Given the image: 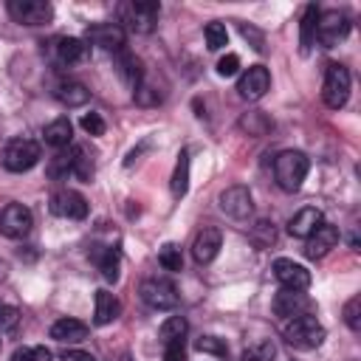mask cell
I'll return each mask as SVG.
<instances>
[{"instance_id":"ac0fdd59","label":"cell","mask_w":361,"mask_h":361,"mask_svg":"<svg viewBox=\"0 0 361 361\" xmlns=\"http://www.w3.org/2000/svg\"><path fill=\"white\" fill-rule=\"evenodd\" d=\"M322 223H324L322 212H319L316 206H305V209H299V212L288 220V234H290V237H299V240H307Z\"/></svg>"},{"instance_id":"f6af8a7d","label":"cell","mask_w":361,"mask_h":361,"mask_svg":"<svg viewBox=\"0 0 361 361\" xmlns=\"http://www.w3.org/2000/svg\"><path fill=\"white\" fill-rule=\"evenodd\" d=\"M0 347H3V341H0Z\"/></svg>"},{"instance_id":"836d02e7","label":"cell","mask_w":361,"mask_h":361,"mask_svg":"<svg viewBox=\"0 0 361 361\" xmlns=\"http://www.w3.org/2000/svg\"><path fill=\"white\" fill-rule=\"evenodd\" d=\"M11 361H51V350L42 344H25L14 350Z\"/></svg>"},{"instance_id":"5b68a950","label":"cell","mask_w":361,"mask_h":361,"mask_svg":"<svg viewBox=\"0 0 361 361\" xmlns=\"http://www.w3.org/2000/svg\"><path fill=\"white\" fill-rule=\"evenodd\" d=\"M39 164V144L31 138H11L3 149V166L8 172H28Z\"/></svg>"},{"instance_id":"f1b7e54d","label":"cell","mask_w":361,"mask_h":361,"mask_svg":"<svg viewBox=\"0 0 361 361\" xmlns=\"http://www.w3.org/2000/svg\"><path fill=\"white\" fill-rule=\"evenodd\" d=\"M186 330H189V324H186L183 316H169V319L158 327V336H161V341L166 344V341H178V338H183Z\"/></svg>"},{"instance_id":"4316f807","label":"cell","mask_w":361,"mask_h":361,"mask_svg":"<svg viewBox=\"0 0 361 361\" xmlns=\"http://www.w3.org/2000/svg\"><path fill=\"white\" fill-rule=\"evenodd\" d=\"M319 6H307L305 14H302V23H299V42H302V54L310 51V45L316 42V23H319Z\"/></svg>"},{"instance_id":"2e32d148","label":"cell","mask_w":361,"mask_h":361,"mask_svg":"<svg viewBox=\"0 0 361 361\" xmlns=\"http://www.w3.org/2000/svg\"><path fill=\"white\" fill-rule=\"evenodd\" d=\"M338 245V228L333 223H322L307 240H305V257L307 259H322Z\"/></svg>"},{"instance_id":"ffe728a7","label":"cell","mask_w":361,"mask_h":361,"mask_svg":"<svg viewBox=\"0 0 361 361\" xmlns=\"http://www.w3.org/2000/svg\"><path fill=\"white\" fill-rule=\"evenodd\" d=\"M118 313H121V302L110 290H96V296H93V324L104 327V324L116 322Z\"/></svg>"},{"instance_id":"7c38bea8","label":"cell","mask_w":361,"mask_h":361,"mask_svg":"<svg viewBox=\"0 0 361 361\" xmlns=\"http://www.w3.org/2000/svg\"><path fill=\"white\" fill-rule=\"evenodd\" d=\"M51 212L56 217H65V220H85L87 217V200H85V195H79L73 189H56L51 195Z\"/></svg>"},{"instance_id":"ee69618b","label":"cell","mask_w":361,"mask_h":361,"mask_svg":"<svg viewBox=\"0 0 361 361\" xmlns=\"http://www.w3.org/2000/svg\"><path fill=\"white\" fill-rule=\"evenodd\" d=\"M240 34H243L245 39L251 37V39H254V48H257V51H262V34H259V31H254L251 25H240Z\"/></svg>"},{"instance_id":"8fae6325","label":"cell","mask_w":361,"mask_h":361,"mask_svg":"<svg viewBox=\"0 0 361 361\" xmlns=\"http://www.w3.org/2000/svg\"><path fill=\"white\" fill-rule=\"evenodd\" d=\"M217 203H220V212L228 214L231 220H245L254 212V197H251V192L245 186H228V189H223L220 197H217Z\"/></svg>"},{"instance_id":"277c9868","label":"cell","mask_w":361,"mask_h":361,"mask_svg":"<svg viewBox=\"0 0 361 361\" xmlns=\"http://www.w3.org/2000/svg\"><path fill=\"white\" fill-rule=\"evenodd\" d=\"M350 99V71L338 62L327 65L324 71V82H322V102L330 107V110H338L344 107Z\"/></svg>"},{"instance_id":"603a6c76","label":"cell","mask_w":361,"mask_h":361,"mask_svg":"<svg viewBox=\"0 0 361 361\" xmlns=\"http://www.w3.org/2000/svg\"><path fill=\"white\" fill-rule=\"evenodd\" d=\"M42 138H45V144L54 147V149H65V147H71V138H73V124H71V118L59 116V118H54L51 124H45Z\"/></svg>"},{"instance_id":"8992f818","label":"cell","mask_w":361,"mask_h":361,"mask_svg":"<svg viewBox=\"0 0 361 361\" xmlns=\"http://www.w3.org/2000/svg\"><path fill=\"white\" fill-rule=\"evenodd\" d=\"M138 293H141V302L152 310H172L178 305V288L169 279H158V276L144 279Z\"/></svg>"},{"instance_id":"cb8c5ba5","label":"cell","mask_w":361,"mask_h":361,"mask_svg":"<svg viewBox=\"0 0 361 361\" xmlns=\"http://www.w3.org/2000/svg\"><path fill=\"white\" fill-rule=\"evenodd\" d=\"M90 259L96 262V268L102 271V276H104L107 282H116V279H118V248L93 245V248H90Z\"/></svg>"},{"instance_id":"4fadbf2b","label":"cell","mask_w":361,"mask_h":361,"mask_svg":"<svg viewBox=\"0 0 361 361\" xmlns=\"http://www.w3.org/2000/svg\"><path fill=\"white\" fill-rule=\"evenodd\" d=\"M271 271H274L276 282H279L282 288H288V290H307V285H310V271H307L305 265L288 259V257L274 259Z\"/></svg>"},{"instance_id":"5bb4252c","label":"cell","mask_w":361,"mask_h":361,"mask_svg":"<svg viewBox=\"0 0 361 361\" xmlns=\"http://www.w3.org/2000/svg\"><path fill=\"white\" fill-rule=\"evenodd\" d=\"M268 87H271V73H268L265 65H251V68L240 76V82H237V93H240L243 99H248V102L262 99V96L268 93Z\"/></svg>"},{"instance_id":"8d00e7d4","label":"cell","mask_w":361,"mask_h":361,"mask_svg":"<svg viewBox=\"0 0 361 361\" xmlns=\"http://www.w3.org/2000/svg\"><path fill=\"white\" fill-rule=\"evenodd\" d=\"M344 322L353 333L361 330V296H353L347 305H344Z\"/></svg>"},{"instance_id":"7bdbcfd3","label":"cell","mask_w":361,"mask_h":361,"mask_svg":"<svg viewBox=\"0 0 361 361\" xmlns=\"http://www.w3.org/2000/svg\"><path fill=\"white\" fill-rule=\"evenodd\" d=\"M62 361H96V358L90 353H85V350H65Z\"/></svg>"},{"instance_id":"9a60e30c","label":"cell","mask_w":361,"mask_h":361,"mask_svg":"<svg viewBox=\"0 0 361 361\" xmlns=\"http://www.w3.org/2000/svg\"><path fill=\"white\" fill-rule=\"evenodd\" d=\"M124 39H127V34H124V25H118V23H96L87 28V42H93L104 51H116V54L124 51Z\"/></svg>"},{"instance_id":"3957f363","label":"cell","mask_w":361,"mask_h":361,"mask_svg":"<svg viewBox=\"0 0 361 361\" xmlns=\"http://www.w3.org/2000/svg\"><path fill=\"white\" fill-rule=\"evenodd\" d=\"M158 14H161V6H158L155 0H133V3H121V6H118L121 23H124L130 31H135V34H149V31H155Z\"/></svg>"},{"instance_id":"e0dca14e","label":"cell","mask_w":361,"mask_h":361,"mask_svg":"<svg viewBox=\"0 0 361 361\" xmlns=\"http://www.w3.org/2000/svg\"><path fill=\"white\" fill-rule=\"evenodd\" d=\"M220 245H223L220 228H217V226H203V228L195 234V243H192V257H195V262L209 265V262L217 257Z\"/></svg>"},{"instance_id":"e575fe53","label":"cell","mask_w":361,"mask_h":361,"mask_svg":"<svg viewBox=\"0 0 361 361\" xmlns=\"http://www.w3.org/2000/svg\"><path fill=\"white\" fill-rule=\"evenodd\" d=\"M251 237L257 240V245L268 248V245L276 243V228H274V223H268V220H257V226L251 228Z\"/></svg>"},{"instance_id":"f546056e","label":"cell","mask_w":361,"mask_h":361,"mask_svg":"<svg viewBox=\"0 0 361 361\" xmlns=\"http://www.w3.org/2000/svg\"><path fill=\"white\" fill-rule=\"evenodd\" d=\"M158 262H161L166 271H180V268H183L180 245H178V243H164V245L158 248Z\"/></svg>"},{"instance_id":"7a4b0ae2","label":"cell","mask_w":361,"mask_h":361,"mask_svg":"<svg viewBox=\"0 0 361 361\" xmlns=\"http://www.w3.org/2000/svg\"><path fill=\"white\" fill-rule=\"evenodd\" d=\"M282 336L285 341L293 347V350H316L322 347V341L327 338V330L316 322V316H296V319H288L285 327H282Z\"/></svg>"},{"instance_id":"44dd1931","label":"cell","mask_w":361,"mask_h":361,"mask_svg":"<svg viewBox=\"0 0 361 361\" xmlns=\"http://www.w3.org/2000/svg\"><path fill=\"white\" fill-rule=\"evenodd\" d=\"M54 96H56L65 107H82V104L90 99V90H87L82 82H76V79H59V82L54 85Z\"/></svg>"},{"instance_id":"52a82bcc","label":"cell","mask_w":361,"mask_h":361,"mask_svg":"<svg viewBox=\"0 0 361 361\" xmlns=\"http://www.w3.org/2000/svg\"><path fill=\"white\" fill-rule=\"evenodd\" d=\"M34 226V214L28 206L23 203H8L3 212H0V234L8 237V240H23L28 237Z\"/></svg>"},{"instance_id":"6da1fadb","label":"cell","mask_w":361,"mask_h":361,"mask_svg":"<svg viewBox=\"0 0 361 361\" xmlns=\"http://www.w3.org/2000/svg\"><path fill=\"white\" fill-rule=\"evenodd\" d=\"M307 169H310V161L299 149H285L274 158V178L282 192H299L302 180L307 178Z\"/></svg>"},{"instance_id":"30bf717a","label":"cell","mask_w":361,"mask_h":361,"mask_svg":"<svg viewBox=\"0 0 361 361\" xmlns=\"http://www.w3.org/2000/svg\"><path fill=\"white\" fill-rule=\"evenodd\" d=\"M347 34H350V20H347V14H341V11H324V14H319L316 39H319L324 48L338 45Z\"/></svg>"},{"instance_id":"484cf974","label":"cell","mask_w":361,"mask_h":361,"mask_svg":"<svg viewBox=\"0 0 361 361\" xmlns=\"http://www.w3.org/2000/svg\"><path fill=\"white\" fill-rule=\"evenodd\" d=\"M68 149H71V175H76L79 180L90 183V180H93V172H96L90 149H87L85 144H73V147H68Z\"/></svg>"},{"instance_id":"ab89813d","label":"cell","mask_w":361,"mask_h":361,"mask_svg":"<svg viewBox=\"0 0 361 361\" xmlns=\"http://www.w3.org/2000/svg\"><path fill=\"white\" fill-rule=\"evenodd\" d=\"M164 361H186L183 338H178V341H166V344H164Z\"/></svg>"},{"instance_id":"ba28073f","label":"cell","mask_w":361,"mask_h":361,"mask_svg":"<svg viewBox=\"0 0 361 361\" xmlns=\"http://www.w3.org/2000/svg\"><path fill=\"white\" fill-rule=\"evenodd\" d=\"M6 8L20 25H45L54 17V6L45 0H8Z\"/></svg>"},{"instance_id":"4dcf8cb0","label":"cell","mask_w":361,"mask_h":361,"mask_svg":"<svg viewBox=\"0 0 361 361\" xmlns=\"http://www.w3.org/2000/svg\"><path fill=\"white\" fill-rule=\"evenodd\" d=\"M195 347H197L200 353H206V355H214V358H226V355H228V344H226V338H220V336H200V338L195 341Z\"/></svg>"},{"instance_id":"d4e9b609","label":"cell","mask_w":361,"mask_h":361,"mask_svg":"<svg viewBox=\"0 0 361 361\" xmlns=\"http://www.w3.org/2000/svg\"><path fill=\"white\" fill-rule=\"evenodd\" d=\"M56 56L62 65H79L87 59V42L79 37H62L56 39Z\"/></svg>"},{"instance_id":"f35d334b","label":"cell","mask_w":361,"mask_h":361,"mask_svg":"<svg viewBox=\"0 0 361 361\" xmlns=\"http://www.w3.org/2000/svg\"><path fill=\"white\" fill-rule=\"evenodd\" d=\"M17 322H20V310L14 305L0 302V330H11Z\"/></svg>"},{"instance_id":"7402d4cb","label":"cell","mask_w":361,"mask_h":361,"mask_svg":"<svg viewBox=\"0 0 361 361\" xmlns=\"http://www.w3.org/2000/svg\"><path fill=\"white\" fill-rule=\"evenodd\" d=\"M116 68H118L121 79H124L133 90L141 87V82H144V68H141V59H138L135 54H130L127 48L118 51V54H116Z\"/></svg>"},{"instance_id":"d590c367","label":"cell","mask_w":361,"mask_h":361,"mask_svg":"<svg viewBox=\"0 0 361 361\" xmlns=\"http://www.w3.org/2000/svg\"><path fill=\"white\" fill-rule=\"evenodd\" d=\"M274 355H276L274 344H271V341H259V344L248 347V350L240 355V361H274Z\"/></svg>"},{"instance_id":"d6a6232c","label":"cell","mask_w":361,"mask_h":361,"mask_svg":"<svg viewBox=\"0 0 361 361\" xmlns=\"http://www.w3.org/2000/svg\"><path fill=\"white\" fill-rule=\"evenodd\" d=\"M48 175L54 178V180H68V175H71V149H59L54 158H51V164H48Z\"/></svg>"},{"instance_id":"b9f144b4","label":"cell","mask_w":361,"mask_h":361,"mask_svg":"<svg viewBox=\"0 0 361 361\" xmlns=\"http://www.w3.org/2000/svg\"><path fill=\"white\" fill-rule=\"evenodd\" d=\"M135 102H138V104H158L161 96H158L152 87H144V85H141V87H135Z\"/></svg>"},{"instance_id":"d6986e66","label":"cell","mask_w":361,"mask_h":361,"mask_svg":"<svg viewBox=\"0 0 361 361\" xmlns=\"http://www.w3.org/2000/svg\"><path fill=\"white\" fill-rule=\"evenodd\" d=\"M87 333H90V327L79 319H59L51 324V338L59 344H79L87 338Z\"/></svg>"},{"instance_id":"9c48e42d","label":"cell","mask_w":361,"mask_h":361,"mask_svg":"<svg viewBox=\"0 0 361 361\" xmlns=\"http://www.w3.org/2000/svg\"><path fill=\"white\" fill-rule=\"evenodd\" d=\"M274 313L279 319H296V316H310L313 313V299L305 293V290H288L282 288L276 296H274Z\"/></svg>"},{"instance_id":"74e56055","label":"cell","mask_w":361,"mask_h":361,"mask_svg":"<svg viewBox=\"0 0 361 361\" xmlns=\"http://www.w3.org/2000/svg\"><path fill=\"white\" fill-rule=\"evenodd\" d=\"M82 130L87 135H104V118L99 113H85L82 116Z\"/></svg>"},{"instance_id":"1f68e13d","label":"cell","mask_w":361,"mask_h":361,"mask_svg":"<svg viewBox=\"0 0 361 361\" xmlns=\"http://www.w3.org/2000/svg\"><path fill=\"white\" fill-rule=\"evenodd\" d=\"M203 37H206L209 51H220V48L228 45V31H226L223 23H209V25L203 28Z\"/></svg>"},{"instance_id":"60d3db41","label":"cell","mask_w":361,"mask_h":361,"mask_svg":"<svg viewBox=\"0 0 361 361\" xmlns=\"http://www.w3.org/2000/svg\"><path fill=\"white\" fill-rule=\"evenodd\" d=\"M240 71V56L237 54H226L220 62H217V73L220 76H234Z\"/></svg>"},{"instance_id":"83f0119b","label":"cell","mask_w":361,"mask_h":361,"mask_svg":"<svg viewBox=\"0 0 361 361\" xmlns=\"http://www.w3.org/2000/svg\"><path fill=\"white\" fill-rule=\"evenodd\" d=\"M172 195L175 197H183L189 192V152L180 149L178 152V164H175V172H172Z\"/></svg>"}]
</instances>
